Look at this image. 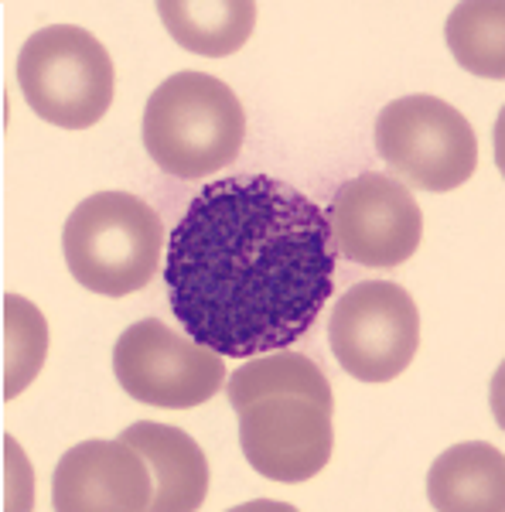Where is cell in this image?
I'll return each instance as SVG.
<instances>
[{"label":"cell","mask_w":505,"mask_h":512,"mask_svg":"<svg viewBox=\"0 0 505 512\" xmlns=\"http://www.w3.org/2000/svg\"><path fill=\"white\" fill-rule=\"evenodd\" d=\"M335 260L328 212L287 181H209L164 253L171 315L226 359L287 349L325 311Z\"/></svg>","instance_id":"obj_1"},{"label":"cell","mask_w":505,"mask_h":512,"mask_svg":"<svg viewBox=\"0 0 505 512\" xmlns=\"http://www.w3.org/2000/svg\"><path fill=\"white\" fill-rule=\"evenodd\" d=\"M140 134L157 168L192 181L215 175L239 158L246 113L222 79L205 72H175L147 99Z\"/></svg>","instance_id":"obj_2"},{"label":"cell","mask_w":505,"mask_h":512,"mask_svg":"<svg viewBox=\"0 0 505 512\" xmlns=\"http://www.w3.org/2000/svg\"><path fill=\"white\" fill-rule=\"evenodd\" d=\"M69 274L86 291L127 297L151 284L164 253V226L140 195L96 192L72 209L62 229Z\"/></svg>","instance_id":"obj_3"},{"label":"cell","mask_w":505,"mask_h":512,"mask_svg":"<svg viewBox=\"0 0 505 512\" xmlns=\"http://www.w3.org/2000/svg\"><path fill=\"white\" fill-rule=\"evenodd\" d=\"M18 86L24 103L45 123L89 130L110 113L117 65L93 31L79 24H48L21 45Z\"/></svg>","instance_id":"obj_4"},{"label":"cell","mask_w":505,"mask_h":512,"mask_svg":"<svg viewBox=\"0 0 505 512\" xmlns=\"http://www.w3.org/2000/svg\"><path fill=\"white\" fill-rule=\"evenodd\" d=\"M376 154L393 175L424 192H454L478 171V137L465 113L424 93L379 110Z\"/></svg>","instance_id":"obj_5"},{"label":"cell","mask_w":505,"mask_h":512,"mask_svg":"<svg viewBox=\"0 0 505 512\" xmlns=\"http://www.w3.org/2000/svg\"><path fill=\"white\" fill-rule=\"evenodd\" d=\"M113 373L137 403L188 410L209 403L226 386V355L175 332L168 321L144 318L117 338Z\"/></svg>","instance_id":"obj_6"},{"label":"cell","mask_w":505,"mask_h":512,"mask_svg":"<svg viewBox=\"0 0 505 512\" xmlns=\"http://www.w3.org/2000/svg\"><path fill=\"white\" fill-rule=\"evenodd\" d=\"M328 342L338 366L362 383L403 376L420 349L417 301L389 280H362L335 301Z\"/></svg>","instance_id":"obj_7"},{"label":"cell","mask_w":505,"mask_h":512,"mask_svg":"<svg viewBox=\"0 0 505 512\" xmlns=\"http://www.w3.org/2000/svg\"><path fill=\"white\" fill-rule=\"evenodd\" d=\"M239 414V448L256 475L270 482H308L335 451V403L304 393H270Z\"/></svg>","instance_id":"obj_8"},{"label":"cell","mask_w":505,"mask_h":512,"mask_svg":"<svg viewBox=\"0 0 505 512\" xmlns=\"http://www.w3.org/2000/svg\"><path fill=\"white\" fill-rule=\"evenodd\" d=\"M338 256L362 267L389 270L407 263L424 239V212L410 188L393 175H355L328 205Z\"/></svg>","instance_id":"obj_9"},{"label":"cell","mask_w":505,"mask_h":512,"mask_svg":"<svg viewBox=\"0 0 505 512\" xmlns=\"http://www.w3.org/2000/svg\"><path fill=\"white\" fill-rule=\"evenodd\" d=\"M151 499V465L127 441H82L55 468L52 506L59 512H144Z\"/></svg>","instance_id":"obj_10"},{"label":"cell","mask_w":505,"mask_h":512,"mask_svg":"<svg viewBox=\"0 0 505 512\" xmlns=\"http://www.w3.org/2000/svg\"><path fill=\"white\" fill-rule=\"evenodd\" d=\"M130 448L144 454L154 475V512H195L209 495V458L192 434L168 424H134L120 434Z\"/></svg>","instance_id":"obj_11"},{"label":"cell","mask_w":505,"mask_h":512,"mask_svg":"<svg viewBox=\"0 0 505 512\" xmlns=\"http://www.w3.org/2000/svg\"><path fill=\"white\" fill-rule=\"evenodd\" d=\"M427 499L437 512H502L505 454L488 441L454 444L430 465Z\"/></svg>","instance_id":"obj_12"},{"label":"cell","mask_w":505,"mask_h":512,"mask_svg":"<svg viewBox=\"0 0 505 512\" xmlns=\"http://www.w3.org/2000/svg\"><path fill=\"white\" fill-rule=\"evenodd\" d=\"M253 0H161V14L168 35L181 48L205 59H226L250 41L256 28Z\"/></svg>","instance_id":"obj_13"},{"label":"cell","mask_w":505,"mask_h":512,"mask_svg":"<svg viewBox=\"0 0 505 512\" xmlns=\"http://www.w3.org/2000/svg\"><path fill=\"white\" fill-rule=\"evenodd\" d=\"M226 393H229L233 410L270 393H304L321 403H335L331 383H328V376L321 373L318 362L301 352H287V349L246 359V366H239L236 373L229 376Z\"/></svg>","instance_id":"obj_14"},{"label":"cell","mask_w":505,"mask_h":512,"mask_svg":"<svg viewBox=\"0 0 505 512\" xmlns=\"http://www.w3.org/2000/svg\"><path fill=\"white\" fill-rule=\"evenodd\" d=\"M444 41L461 69L482 79L505 76V4L465 0L444 24Z\"/></svg>","instance_id":"obj_15"},{"label":"cell","mask_w":505,"mask_h":512,"mask_svg":"<svg viewBox=\"0 0 505 512\" xmlns=\"http://www.w3.org/2000/svg\"><path fill=\"white\" fill-rule=\"evenodd\" d=\"M48 355V321L35 301L4 297V400H14L38 379Z\"/></svg>","instance_id":"obj_16"}]
</instances>
